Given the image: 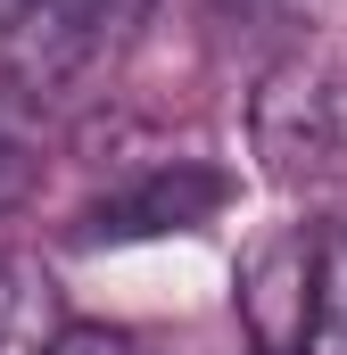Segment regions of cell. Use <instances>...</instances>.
Segmentation results:
<instances>
[{
	"label": "cell",
	"mask_w": 347,
	"mask_h": 355,
	"mask_svg": "<svg viewBox=\"0 0 347 355\" xmlns=\"http://www.w3.org/2000/svg\"><path fill=\"white\" fill-rule=\"evenodd\" d=\"M50 355H141V347H133L124 331H108V322H67Z\"/></svg>",
	"instance_id": "obj_8"
},
{
	"label": "cell",
	"mask_w": 347,
	"mask_h": 355,
	"mask_svg": "<svg viewBox=\"0 0 347 355\" xmlns=\"http://www.w3.org/2000/svg\"><path fill=\"white\" fill-rule=\"evenodd\" d=\"M42 182V116L0 83V215H17Z\"/></svg>",
	"instance_id": "obj_7"
},
{
	"label": "cell",
	"mask_w": 347,
	"mask_h": 355,
	"mask_svg": "<svg viewBox=\"0 0 347 355\" xmlns=\"http://www.w3.org/2000/svg\"><path fill=\"white\" fill-rule=\"evenodd\" d=\"M298 355H347V232H314V306Z\"/></svg>",
	"instance_id": "obj_6"
},
{
	"label": "cell",
	"mask_w": 347,
	"mask_h": 355,
	"mask_svg": "<svg viewBox=\"0 0 347 355\" xmlns=\"http://www.w3.org/2000/svg\"><path fill=\"white\" fill-rule=\"evenodd\" d=\"M257 149L273 174H306L323 166L339 141H331V83L306 75V67H281L273 83L257 91Z\"/></svg>",
	"instance_id": "obj_4"
},
{
	"label": "cell",
	"mask_w": 347,
	"mask_h": 355,
	"mask_svg": "<svg viewBox=\"0 0 347 355\" xmlns=\"http://www.w3.org/2000/svg\"><path fill=\"white\" fill-rule=\"evenodd\" d=\"M141 25H149V0H42L0 42V83L33 116L42 107H75L133 58Z\"/></svg>",
	"instance_id": "obj_1"
},
{
	"label": "cell",
	"mask_w": 347,
	"mask_h": 355,
	"mask_svg": "<svg viewBox=\"0 0 347 355\" xmlns=\"http://www.w3.org/2000/svg\"><path fill=\"white\" fill-rule=\"evenodd\" d=\"M232 17H264V25H281V17H298L306 0H223Z\"/></svg>",
	"instance_id": "obj_9"
},
{
	"label": "cell",
	"mask_w": 347,
	"mask_h": 355,
	"mask_svg": "<svg viewBox=\"0 0 347 355\" xmlns=\"http://www.w3.org/2000/svg\"><path fill=\"white\" fill-rule=\"evenodd\" d=\"M331 141H339V149H347V75H339V83H331Z\"/></svg>",
	"instance_id": "obj_10"
},
{
	"label": "cell",
	"mask_w": 347,
	"mask_h": 355,
	"mask_svg": "<svg viewBox=\"0 0 347 355\" xmlns=\"http://www.w3.org/2000/svg\"><path fill=\"white\" fill-rule=\"evenodd\" d=\"M33 8H42V0H0V42H8V33H17V25L33 17Z\"/></svg>",
	"instance_id": "obj_11"
},
{
	"label": "cell",
	"mask_w": 347,
	"mask_h": 355,
	"mask_svg": "<svg viewBox=\"0 0 347 355\" xmlns=\"http://www.w3.org/2000/svg\"><path fill=\"white\" fill-rule=\"evenodd\" d=\"M314 306V232H273L240 257V322L257 355H298Z\"/></svg>",
	"instance_id": "obj_3"
},
{
	"label": "cell",
	"mask_w": 347,
	"mask_h": 355,
	"mask_svg": "<svg viewBox=\"0 0 347 355\" xmlns=\"http://www.w3.org/2000/svg\"><path fill=\"white\" fill-rule=\"evenodd\" d=\"M232 198V174L198 166V157H174L158 174H141L133 190L99 198L83 215V240H166V232H198L207 215H223Z\"/></svg>",
	"instance_id": "obj_2"
},
{
	"label": "cell",
	"mask_w": 347,
	"mask_h": 355,
	"mask_svg": "<svg viewBox=\"0 0 347 355\" xmlns=\"http://www.w3.org/2000/svg\"><path fill=\"white\" fill-rule=\"evenodd\" d=\"M58 331H67L58 281L33 257H0V355H50Z\"/></svg>",
	"instance_id": "obj_5"
}]
</instances>
